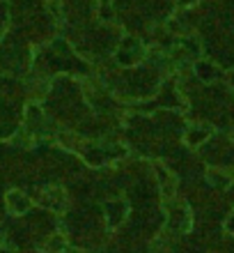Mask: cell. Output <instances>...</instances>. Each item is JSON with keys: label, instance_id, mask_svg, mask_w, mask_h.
<instances>
[{"label": "cell", "instance_id": "1", "mask_svg": "<svg viewBox=\"0 0 234 253\" xmlns=\"http://www.w3.org/2000/svg\"><path fill=\"white\" fill-rule=\"evenodd\" d=\"M9 203H14V205H19L16 207V210H19V212H23V210H26V198H23V196H16V193H12V196H9Z\"/></svg>", "mask_w": 234, "mask_h": 253}]
</instances>
